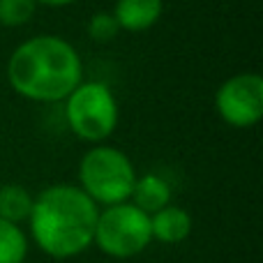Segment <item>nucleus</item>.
<instances>
[{
	"label": "nucleus",
	"instance_id": "1",
	"mask_svg": "<svg viewBox=\"0 0 263 263\" xmlns=\"http://www.w3.org/2000/svg\"><path fill=\"white\" fill-rule=\"evenodd\" d=\"M100 208L79 185H51L32 199L28 217L35 245L51 259H74L92 247Z\"/></svg>",
	"mask_w": 263,
	"mask_h": 263
},
{
	"label": "nucleus",
	"instance_id": "2",
	"mask_svg": "<svg viewBox=\"0 0 263 263\" xmlns=\"http://www.w3.org/2000/svg\"><path fill=\"white\" fill-rule=\"evenodd\" d=\"M83 65L77 49L55 35L30 37L14 49L7 79L18 95L35 102H60L81 83Z\"/></svg>",
	"mask_w": 263,
	"mask_h": 263
},
{
	"label": "nucleus",
	"instance_id": "3",
	"mask_svg": "<svg viewBox=\"0 0 263 263\" xmlns=\"http://www.w3.org/2000/svg\"><path fill=\"white\" fill-rule=\"evenodd\" d=\"M136 178L132 159L111 145L90 148L79 164V187L97 208L129 201Z\"/></svg>",
	"mask_w": 263,
	"mask_h": 263
},
{
	"label": "nucleus",
	"instance_id": "4",
	"mask_svg": "<svg viewBox=\"0 0 263 263\" xmlns=\"http://www.w3.org/2000/svg\"><path fill=\"white\" fill-rule=\"evenodd\" d=\"M153 242L150 215L132 205L129 201L106 205L97 215V227L92 245H97L106 256L132 259L141 254Z\"/></svg>",
	"mask_w": 263,
	"mask_h": 263
},
{
	"label": "nucleus",
	"instance_id": "5",
	"mask_svg": "<svg viewBox=\"0 0 263 263\" xmlns=\"http://www.w3.org/2000/svg\"><path fill=\"white\" fill-rule=\"evenodd\" d=\"M65 118L79 139L100 143L118 127V104L104 83H79L67 95Z\"/></svg>",
	"mask_w": 263,
	"mask_h": 263
},
{
	"label": "nucleus",
	"instance_id": "6",
	"mask_svg": "<svg viewBox=\"0 0 263 263\" xmlns=\"http://www.w3.org/2000/svg\"><path fill=\"white\" fill-rule=\"evenodd\" d=\"M215 106L231 127H254L263 116V79L254 72L227 79L215 95Z\"/></svg>",
	"mask_w": 263,
	"mask_h": 263
},
{
	"label": "nucleus",
	"instance_id": "7",
	"mask_svg": "<svg viewBox=\"0 0 263 263\" xmlns=\"http://www.w3.org/2000/svg\"><path fill=\"white\" fill-rule=\"evenodd\" d=\"M162 12V0H118L114 7V18L120 30L143 32L159 21Z\"/></svg>",
	"mask_w": 263,
	"mask_h": 263
},
{
	"label": "nucleus",
	"instance_id": "8",
	"mask_svg": "<svg viewBox=\"0 0 263 263\" xmlns=\"http://www.w3.org/2000/svg\"><path fill=\"white\" fill-rule=\"evenodd\" d=\"M150 233L153 240L164 245H178L192 233V217L185 208L168 203L166 208L150 215Z\"/></svg>",
	"mask_w": 263,
	"mask_h": 263
},
{
	"label": "nucleus",
	"instance_id": "9",
	"mask_svg": "<svg viewBox=\"0 0 263 263\" xmlns=\"http://www.w3.org/2000/svg\"><path fill=\"white\" fill-rule=\"evenodd\" d=\"M129 203L136 205L139 210H143L145 215H153L171 203V187L157 173H145V176L136 178Z\"/></svg>",
	"mask_w": 263,
	"mask_h": 263
},
{
	"label": "nucleus",
	"instance_id": "10",
	"mask_svg": "<svg viewBox=\"0 0 263 263\" xmlns=\"http://www.w3.org/2000/svg\"><path fill=\"white\" fill-rule=\"evenodd\" d=\"M32 199L35 196H30V192L21 185H0V219L21 227V222H28L30 217Z\"/></svg>",
	"mask_w": 263,
	"mask_h": 263
},
{
	"label": "nucleus",
	"instance_id": "11",
	"mask_svg": "<svg viewBox=\"0 0 263 263\" xmlns=\"http://www.w3.org/2000/svg\"><path fill=\"white\" fill-rule=\"evenodd\" d=\"M28 256V238L18 224L0 219V263H23Z\"/></svg>",
	"mask_w": 263,
	"mask_h": 263
},
{
	"label": "nucleus",
	"instance_id": "12",
	"mask_svg": "<svg viewBox=\"0 0 263 263\" xmlns=\"http://www.w3.org/2000/svg\"><path fill=\"white\" fill-rule=\"evenodd\" d=\"M37 0H0V23L7 28L23 26L32 18Z\"/></svg>",
	"mask_w": 263,
	"mask_h": 263
},
{
	"label": "nucleus",
	"instance_id": "13",
	"mask_svg": "<svg viewBox=\"0 0 263 263\" xmlns=\"http://www.w3.org/2000/svg\"><path fill=\"white\" fill-rule=\"evenodd\" d=\"M118 23H116L114 14L109 12H100L88 21V35L92 37L95 42H109L118 35Z\"/></svg>",
	"mask_w": 263,
	"mask_h": 263
},
{
	"label": "nucleus",
	"instance_id": "14",
	"mask_svg": "<svg viewBox=\"0 0 263 263\" xmlns=\"http://www.w3.org/2000/svg\"><path fill=\"white\" fill-rule=\"evenodd\" d=\"M37 3L49 5V7H65V5H72V3H77V0H37Z\"/></svg>",
	"mask_w": 263,
	"mask_h": 263
}]
</instances>
